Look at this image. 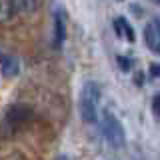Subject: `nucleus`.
Listing matches in <instances>:
<instances>
[{
    "label": "nucleus",
    "instance_id": "obj_11",
    "mask_svg": "<svg viewBox=\"0 0 160 160\" xmlns=\"http://www.w3.org/2000/svg\"><path fill=\"white\" fill-rule=\"evenodd\" d=\"M118 62H120V68H122L124 72H128V70L132 68V64H130L132 60H130V58H122V56H118Z\"/></svg>",
    "mask_w": 160,
    "mask_h": 160
},
{
    "label": "nucleus",
    "instance_id": "obj_10",
    "mask_svg": "<svg viewBox=\"0 0 160 160\" xmlns=\"http://www.w3.org/2000/svg\"><path fill=\"white\" fill-rule=\"evenodd\" d=\"M152 112H154V116L160 120V92L154 94V98H152Z\"/></svg>",
    "mask_w": 160,
    "mask_h": 160
},
{
    "label": "nucleus",
    "instance_id": "obj_14",
    "mask_svg": "<svg viewBox=\"0 0 160 160\" xmlns=\"http://www.w3.org/2000/svg\"><path fill=\"white\" fill-rule=\"evenodd\" d=\"M150 2H152V4H160V0H150Z\"/></svg>",
    "mask_w": 160,
    "mask_h": 160
},
{
    "label": "nucleus",
    "instance_id": "obj_1",
    "mask_svg": "<svg viewBox=\"0 0 160 160\" xmlns=\"http://www.w3.org/2000/svg\"><path fill=\"white\" fill-rule=\"evenodd\" d=\"M98 102H100V86L92 80L84 82L82 90H80L78 110L86 124H94L98 120Z\"/></svg>",
    "mask_w": 160,
    "mask_h": 160
},
{
    "label": "nucleus",
    "instance_id": "obj_2",
    "mask_svg": "<svg viewBox=\"0 0 160 160\" xmlns=\"http://www.w3.org/2000/svg\"><path fill=\"white\" fill-rule=\"evenodd\" d=\"M100 128H102L104 140L114 150H122L126 146V130H124L122 122L110 110H104L102 112V116H100Z\"/></svg>",
    "mask_w": 160,
    "mask_h": 160
},
{
    "label": "nucleus",
    "instance_id": "obj_8",
    "mask_svg": "<svg viewBox=\"0 0 160 160\" xmlns=\"http://www.w3.org/2000/svg\"><path fill=\"white\" fill-rule=\"evenodd\" d=\"M14 14H32L38 8V0H8Z\"/></svg>",
    "mask_w": 160,
    "mask_h": 160
},
{
    "label": "nucleus",
    "instance_id": "obj_13",
    "mask_svg": "<svg viewBox=\"0 0 160 160\" xmlns=\"http://www.w3.org/2000/svg\"><path fill=\"white\" fill-rule=\"evenodd\" d=\"M54 160H68V156H66V154H58V156L54 158Z\"/></svg>",
    "mask_w": 160,
    "mask_h": 160
},
{
    "label": "nucleus",
    "instance_id": "obj_6",
    "mask_svg": "<svg viewBox=\"0 0 160 160\" xmlns=\"http://www.w3.org/2000/svg\"><path fill=\"white\" fill-rule=\"evenodd\" d=\"M66 40V18H64V12L62 10H56L54 12V32H52V46L60 50Z\"/></svg>",
    "mask_w": 160,
    "mask_h": 160
},
{
    "label": "nucleus",
    "instance_id": "obj_7",
    "mask_svg": "<svg viewBox=\"0 0 160 160\" xmlns=\"http://www.w3.org/2000/svg\"><path fill=\"white\" fill-rule=\"evenodd\" d=\"M112 28H114V32H116V36L126 40V42H134V40H136L134 28H132V24L128 22L126 16H116L112 20Z\"/></svg>",
    "mask_w": 160,
    "mask_h": 160
},
{
    "label": "nucleus",
    "instance_id": "obj_5",
    "mask_svg": "<svg viewBox=\"0 0 160 160\" xmlns=\"http://www.w3.org/2000/svg\"><path fill=\"white\" fill-rule=\"evenodd\" d=\"M0 70H2L4 78H14L20 74V58L12 52H6L4 50L0 54Z\"/></svg>",
    "mask_w": 160,
    "mask_h": 160
},
{
    "label": "nucleus",
    "instance_id": "obj_3",
    "mask_svg": "<svg viewBox=\"0 0 160 160\" xmlns=\"http://www.w3.org/2000/svg\"><path fill=\"white\" fill-rule=\"evenodd\" d=\"M30 118H32V108L26 104H14L4 112V128L14 132L20 126H24Z\"/></svg>",
    "mask_w": 160,
    "mask_h": 160
},
{
    "label": "nucleus",
    "instance_id": "obj_12",
    "mask_svg": "<svg viewBox=\"0 0 160 160\" xmlns=\"http://www.w3.org/2000/svg\"><path fill=\"white\" fill-rule=\"evenodd\" d=\"M150 72H152L154 76H160V66L158 64H152V66H150Z\"/></svg>",
    "mask_w": 160,
    "mask_h": 160
},
{
    "label": "nucleus",
    "instance_id": "obj_4",
    "mask_svg": "<svg viewBox=\"0 0 160 160\" xmlns=\"http://www.w3.org/2000/svg\"><path fill=\"white\" fill-rule=\"evenodd\" d=\"M144 42H146V48L150 52L160 56V20L158 18H152L146 22V26H144Z\"/></svg>",
    "mask_w": 160,
    "mask_h": 160
},
{
    "label": "nucleus",
    "instance_id": "obj_9",
    "mask_svg": "<svg viewBox=\"0 0 160 160\" xmlns=\"http://www.w3.org/2000/svg\"><path fill=\"white\" fill-rule=\"evenodd\" d=\"M12 16H14V10L10 6V2L8 0H2V20L6 22V20H10Z\"/></svg>",
    "mask_w": 160,
    "mask_h": 160
}]
</instances>
